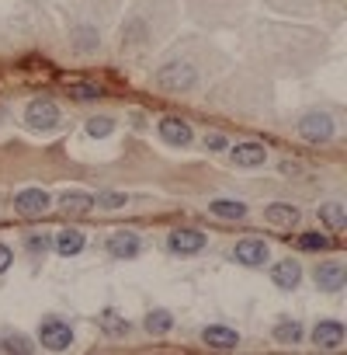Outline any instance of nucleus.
I'll return each instance as SVG.
<instances>
[{
	"label": "nucleus",
	"mask_w": 347,
	"mask_h": 355,
	"mask_svg": "<svg viewBox=\"0 0 347 355\" xmlns=\"http://www.w3.org/2000/svg\"><path fill=\"white\" fill-rule=\"evenodd\" d=\"M198 84V70L184 60H170L156 70V87L170 91V94H181V91H191Z\"/></svg>",
	"instance_id": "nucleus-1"
},
{
	"label": "nucleus",
	"mask_w": 347,
	"mask_h": 355,
	"mask_svg": "<svg viewBox=\"0 0 347 355\" xmlns=\"http://www.w3.org/2000/svg\"><path fill=\"white\" fill-rule=\"evenodd\" d=\"M38 341L49 352H67L73 345V328L67 321H60V317H45L38 324Z\"/></svg>",
	"instance_id": "nucleus-2"
},
{
	"label": "nucleus",
	"mask_w": 347,
	"mask_h": 355,
	"mask_svg": "<svg viewBox=\"0 0 347 355\" xmlns=\"http://www.w3.org/2000/svg\"><path fill=\"white\" fill-rule=\"evenodd\" d=\"M299 136L306 143H326V139H333V119L326 112H306L299 119Z\"/></svg>",
	"instance_id": "nucleus-3"
},
{
	"label": "nucleus",
	"mask_w": 347,
	"mask_h": 355,
	"mask_svg": "<svg viewBox=\"0 0 347 355\" xmlns=\"http://www.w3.org/2000/svg\"><path fill=\"white\" fill-rule=\"evenodd\" d=\"M25 122L32 129H56L60 126V108H56V101H49V98H35L25 108Z\"/></svg>",
	"instance_id": "nucleus-4"
},
{
	"label": "nucleus",
	"mask_w": 347,
	"mask_h": 355,
	"mask_svg": "<svg viewBox=\"0 0 347 355\" xmlns=\"http://www.w3.org/2000/svg\"><path fill=\"white\" fill-rule=\"evenodd\" d=\"M167 247L174 251V255H198V251L205 247V233H202V230L178 227V230H170V237H167Z\"/></svg>",
	"instance_id": "nucleus-5"
},
{
	"label": "nucleus",
	"mask_w": 347,
	"mask_h": 355,
	"mask_svg": "<svg viewBox=\"0 0 347 355\" xmlns=\"http://www.w3.org/2000/svg\"><path fill=\"white\" fill-rule=\"evenodd\" d=\"M49 192H42V188H25V192H18L14 195V209L21 213V216H42L45 209H49Z\"/></svg>",
	"instance_id": "nucleus-6"
},
{
	"label": "nucleus",
	"mask_w": 347,
	"mask_h": 355,
	"mask_svg": "<svg viewBox=\"0 0 347 355\" xmlns=\"http://www.w3.org/2000/svg\"><path fill=\"white\" fill-rule=\"evenodd\" d=\"M313 279H316V286H320L323 293H337V289H344V282H347V268H344V262H320Z\"/></svg>",
	"instance_id": "nucleus-7"
},
{
	"label": "nucleus",
	"mask_w": 347,
	"mask_h": 355,
	"mask_svg": "<svg viewBox=\"0 0 347 355\" xmlns=\"http://www.w3.org/2000/svg\"><path fill=\"white\" fill-rule=\"evenodd\" d=\"M108 255L119 258V262L136 258V255H139V237H136L132 230H115V233L108 237Z\"/></svg>",
	"instance_id": "nucleus-8"
},
{
	"label": "nucleus",
	"mask_w": 347,
	"mask_h": 355,
	"mask_svg": "<svg viewBox=\"0 0 347 355\" xmlns=\"http://www.w3.org/2000/svg\"><path fill=\"white\" fill-rule=\"evenodd\" d=\"M313 345L323 352H337L344 345V324L340 321H320L313 328Z\"/></svg>",
	"instance_id": "nucleus-9"
},
{
	"label": "nucleus",
	"mask_w": 347,
	"mask_h": 355,
	"mask_svg": "<svg viewBox=\"0 0 347 355\" xmlns=\"http://www.w3.org/2000/svg\"><path fill=\"white\" fill-rule=\"evenodd\" d=\"M202 341H205L208 348H215V352H233V348H240V334H237L233 328H222V324H208V328L202 331Z\"/></svg>",
	"instance_id": "nucleus-10"
},
{
	"label": "nucleus",
	"mask_w": 347,
	"mask_h": 355,
	"mask_svg": "<svg viewBox=\"0 0 347 355\" xmlns=\"http://www.w3.org/2000/svg\"><path fill=\"white\" fill-rule=\"evenodd\" d=\"M156 129H160V139H163V143H170V146H188V143H191V136H195V133H191V126H188L184 119H178V115L163 119Z\"/></svg>",
	"instance_id": "nucleus-11"
},
{
	"label": "nucleus",
	"mask_w": 347,
	"mask_h": 355,
	"mask_svg": "<svg viewBox=\"0 0 347 355\" xmlns=\"http://www.w3.org/2000/svg\"><path fill=\"white\" fill-rule=\"evenodd\" d=\"M229 157H233L237 168H261L267 161V150H264V143H237L229 150Z\"/></svg>",
	"instance_id": "nucleus-12"
},
{
	"label": "nucleus",
	"mask_w": 347,
	"mask_h": 355,
	"mask_svg": "<svg viewBox=\"0 0 347 355\" xmlns=\"http://www.w3.org/2000/svg\"><path fill=\"white\" fill-rule=\"evenodd\" d=\"M233 258L240 262V265H250V268H257V265H264L267 262V244L264 240H240L237 247H233Z\"/></svg>",
	"instance_id": "nucleus-13"
},
{
	"label": "nucleus",
	"mask_w": 347,
	"mask_h": 355,
	"mask_svg": "<svg viewBox=\"0 0 347 355\" xmlns=\"http://www.w3.org/2000/svg\"><path fill=\"white\" fill-rule=\"evenodd\" d=\"M271 282L278 286V289H285V293H292V289H299V282H302V268H299V262H278L274 268H271Z\"/></svg>",
	"instance_id": "nucleus-14"
},
{
	"label": "nucleus",
	"mask_w": 347,
	"mask_h": 355,
	"mask_svg": "<svg viewBox=\"0 0 347 355\" xmlns=\"http://www.w3.org/2000/svg\"><path fill=\"white\" fill-rule=\"evenodd\" d=\"M264 220L271 227H285V230H292L299 223V209L292 206V202H271V206L264 209Z\"/></svg>",
	"instance_id": "nucleus-15"
},
{
	"label": "nucleus",
	"mask_w": 347,
	"mask_h": 355,
	"mask_svg": "<svg viewBox=\"0 0 347 355\" xmlns=\"http://www.w3.org/2000/svg\"><path fill=\"white\" fill-rule=\"evenodd\" d=\"M208 213L219 216V220H243L247 216V206L240 198H212L208 202Z\"/></svg>",
	"instance_id": "nucleus-16"
},
{
	"label": "nucleus",
	"mask_w": 347,
	"mask_h": 355,
	"mask_svg": "<svg viewBox=\"0 0 347 355\" xmlns=\"http://www.w3.org/2000/svg\"><path fill=\"white\" fill-rule=\"evenodd\" d=\"M52 247L60 251L63 258H73V255H80L84 251V233L80 230H60L52 237Z\"/></svg>",
	"instance_id": "nucleus-17"
},
{
	"label": "nucleus",
	"mask_w": 347,
	"mask_h": 355,
	"mask_svg": "<svg viewBox=\"0 0 347 355\" xmlns=\"http://www.w3.org/2000/svg\"><path fill=\"white\" fill-rule=\"evenodd\" d=\"M60 206H63L67 216H84V213L94 209V195H87V192H67L60 198Z\"/></svg>",
	"instance_id": "nucleus-18"
},
{
	"label": "nucleus",
	"mask_w": 347,
	"mask_h": 355,
	"mask_svg": "<svg viewBox=\"0 0 347 355\" xmlns=\"http://www.w3.org/2000/svg\"><path fill=\"white\" fill-rule=\"evenodd\" d=\"M97 328H101L104 334H111V338H122V334L129 331V321H125L119 310H111V307H108V310H101V314H97Z\"/></svg>",
	"instance_id": "nucleus-19"
},
{
	"label": "nucleus",
	"mask_w": 347,
	"mask_h": 355,
	"mask_svg": "<svg viewBox=\"0 0 347 355\" xmlns=\"http://www.w3.org/2000/svg\"><path fill=\"white\" fill-rule=\"evenodd\" d=\"M274 341L278 345H299L302 341V324L299 321H278L274 324Z\"/></svg>",
	"instance_id": "nucleus-20"
},
{
	"label": "nucleus",
	"mask_w": 347,
	"mask_h": 355,
	"mask_svg": "<svg viewBox=\"0 0 347 355\" xmlns=\"http://www.w3.org/2000/svg\"><path fill=\"white\" fill-rule=\"evenodd\" d=\"M320 220H323L330 230H344V227H347V213H344L340 202H323V206H320Z\"/></svg>",
	"instance_id": "nucleus-21"
},
{
	"label": "nucleus",
	"mask_w": 347,
	"mask_h": 355,
	"mask_svg": "<svg viewBox=\"0 0 347 355\" xmlns=\"http://www.w3.org/2000/svg\"><path fill=\"white\" fill-rule=\"evenodd\" d=\"M0 352H18V355H28V352H35V345H32V338H25V334L0 331Z\"/></svg>",
	"instance_id": "nucleus-22"
},
{
	"label": "nucleus",
	"mask_w": 347,
	"mask_h": 355,
	"mask_svg": "<svg viewBox=\"0 0 347 355\" xmlns=\"http://www.w3.org/2000/svg\"><path fill=\"white\" fill-rule=\"evenodd\" d=\"M143 324H146L149 334H167V331L174 328V314H170V310H149Z\"/></svg>",
	"instance_id": "nucleus-23"
},
{
	"label": "nucleus",
	"mask_w": 347,
	"mask_h": 355,
	"mask_svg": "<svg viewBox=\"0 0 347 355\" xmlns=\"http://www.w3.org/2000/svg\"><path fill=\"white\" fill-rule=\"evenodd\" d=\"M73 49L77 53H94L97 49V32L94 28H77L73 32Z\"/></svg>",
	"instance_id": "nucleus-24"
},
{
	"label": "nucleus",
	"mask_w": 347,
	"mask_h": 355,
	"mask_svg": "<svg viewBox=\"0 0 347 355\" xmlns=\"http://www.w3.org/2000/svg\"><path fill=\"white\" fill-rule=\"evenodd\" d=\"M104 91L97 87V84H84V80H77V84H70V98L73 101H97Z\"/></svg>",
	"instance_id": "nucleus-25"
},
{
	"label": "nucleus",
	"mask_w": 347,
	"mask_h": 355,
	"mask_svg": "<svg viewBox=\"0 0 347 355\" xmlns=\"http://www.w3.org/2000/svg\"><path fill=\"white\" fill-rule=\"evenodd\" d=\"M330 244H333V240H330L326 233H320V230H309V233L299 237V247H302V251H326Z\"/></svg>",
	"instance_id": "nucleus-26"
},
{
	"label": "nucleus",
	"mask_w": 347,
	"mask_h": 355,
	"mask_svg": "<svg viewBox=\"0 0 347 355\" xmlns=\"http://www.w3.org/2000/svg\"><path fill=\"white\" fill-rule=\"evenodd\" d=\"M111 129H115V122H111L108 115H94V119H87V136H94V139L111 136Z\"/></svg>",
	"instance_id": "nucleus-27"
},
{
	"label": "nucleus",
	"mask_w": 347,
	"mask_h": 355,
	"mask_svg": "<svg viewBox=\"0 0 347 355\" xmlns=\"http://www.w3.org/2000/svg\"><path fill=\"white\" fill-rule=\"evenodd\" d=\"M125 202H129V198H125L122 192H101V195L94 198V206H101V209H122Z\"/></svg>",
	"instance_id": "nucleus-28"
},
{
	"label": "nucleus",
	"mask_w": 347,
	"mask_h": 355,
	"mask_svg": "<svg viewBox=\"0 0 347 355\" xmlns=\"http://www.w3.org/2000/svg\"><path fill=\"white\" fill-rule=\"evenodd\" d=\"M143 35H146V28H143V21L136 18V21L125 25V32H122V45H143Z\"/></svg>",
	"instance_id": "nucleus-29"
},
{
	"label": "nucleus",
	"mask_w": 347,
	"mask_h": 355,
	"mask_svg": "<svg viewBox=\"0 0 347 355\" xmlns=\"http://www.w3.org/2000/svg\"><path fill=\"white\" fill-rule=\"evenodd\" d=\"M25 244H28L32 255H45V251L52 247V237H49V233H28V237H25Z\"/></svg>",
	"instance_id": "nucleus-30"
},
{
	"label": "nucleus",
	"mask_w": 347,
	"mask_h": 355,
	"mask_svg": "<svg viewBox=\"0 0 347 355\" xmlns=\"http://www.w3.org/2000/svg\"><path fill=\"white\" fill-rule=\"evenodd\" d=\"M205 150H226V136L208 133V136H205Z\"/></svg>",
	"instance_id": "nucleus-31"
},
{
	"label": "nucleus",
	"mask_w": 347,
	"mask_h": 355,
	"mask_svg": "<svg viewBox=\"0 0 347 355\" xmlns=\"http://www.w3.org/2000/svg\"><path fill=\"white\" fill-rule=\"evenodd\" d=\"M11 262H14L11 247H8V244H0V272H8V268H11Z\"/></svg>",
	"instance_id": "nucleus-32"
}]
</instances>
